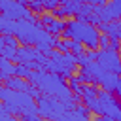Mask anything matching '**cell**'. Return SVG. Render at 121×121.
<instances>
[{
    "instance_id": "ffe728a7",
    "label": "cell",
    "mask_w": 121,
    "mask_h": 121,
    "mask_svg": "<svg viewBox=\"0 0 121 121\" xmlns=\"http://www.w3.org/2000/svg\"><path fill=\"white\" fill-rule=\"evenodd\" d=\"M0 121H15V115H13V112L8 108L6 102L0 104Z\"/></svg>"
},
{
    "instance_id": "d6986e66",
    "label": "cell",
    "mask_w": 121,
    "mask_h": 121,
    "mask_svg": "<svg viewBox=\"0 0 121 121\" xmlns=\"http://www.w3.org/2000/svg\"><path fill=\"white\" fill-rule=\"evenodd\" d=\"M68 40V45H70V51L78 57V55H83L85 53V45L81 43V42H78V40H72V38H66Z\"/></svg>"
},
{
    "instance_id": "ac0fdd59",
    "label": "cell",
    "mask_w": 121,
    "mask_h": 121,
    "mask_svg": "<svg viewBox=\"0 0 121 121\" xmlns=\"http://www.w3.org/2000/svg\"><path fill=\"white\" fill-rule=\"evenodd\" d=\"M13 25H15L13 19H9L6 15L0 17V32L2 34H13Z\"/></svg>"
},
{
    "instance_id": "603a6c76",
    "label": "cell",
    "mask_w": 121,
    "mask_h": 121,
    "mask_svg": "<svg viewBox=\"0 0 121 121\" xmlns=\"http://www.w3.org/2000/svg\"><path fill=\"white\" fill-rule=\"evenodd\" d=\"M83 2H89V4H95V6H102V4H106L108 0H83Z\"/></svg>"
},
{
    "instance_id": "7402d4cb",
    "label": "cell",
    "mask_w": 121,
    "mask_h": 121,
    "mask_svg": "<svg viewBox=\"0 0 121 121\" xmlns=\"http://www.w3.org/2000/svg\"><path fill=\"white\" fill-rule=\"evenodd\" d=\"M106 47H110V36L106 32H102L100 34V49H106Z\"/></svg>"
},
{
    "instance_id": "8fae6325",
    "label": "cell",
    "mask_w": 121,
    "mask_h": 121,
    "mask_svg": "<svg viewBox=\"0 0 121 121\" xmlns=\"http://www.w3.org/2000/svg\"><path fill=\"white\" fill-rule=\"evenodd\" d=\"M95 11H96L100 23L121 19V0H108L102 6H95Z\"/></svg>"
},
{
    "instance_id": "7c38bea8",
    "label": "cell",
    "mask_w": 121,
    "mask_h": 121,
    "mask_svg": "<svg viewBox=\"0 0 121 121\" xmlns=\"http://www.w3.org/2000/svg\"><path fill=\"white\" fill-rule=\"evenodd\" d=\"M19 43H21V42H19L13 34H2V36H0V55L13 60L15 53H17V49H19Z\"/></svg>"
},
{
    "instance_id": "2e32d148",
    "label": "cell",
    "mask_w": 121,
    "mask_h": 121,
    "mask_svg": "<svg viewBox=\"0 0 121 121\" xmlns=\"http://www.w3.org/2000/svg\"><path fill=\"white\" fill-rule=\"evenodd\" d=\"M15 66H17V64H13L11 59L2 57V59H0V79L4 81V79H8L9 76H13V74H15Z\"/></svg>"
},
{
    "instance_id": "8992f818",
    "label": "cell",
    "mask_w": 121,
    "mask_h": 121,
    "mask_svg": "<svg viewBox=\"0 0 121 121\" xmlns=\"http://www.w3.org/2000/svg\"><path fill=\"white\" fill-rule=\"evenodd\" d=\"M78 66V57L72 53V51H53L51 57H47V62H45V70L49 72H55V74H60L62 78H72L74 70Z\"/></svg>"
},
{
    "instance_id": "cb8c5ba5",
    "label": "cell",
    "mask_w": 121,
    "mask_h": 121,
    "mask_svg": "<svg viewBox=\"0 0 121 121\" xmlns=\"http://www.w3.org/2000/svg\"><path fill=\"white\" fill-rule=\"evenodd\" d=\"M119 100H121V98H119Z\"/></svg>"
},
{
    "instance_id": "5bb4252c",
    "label": "cell",
    "mask_w": 121,
    "mask_h": 121,
    "mask_svg": "<svg viewBox=\"0 0 121 121\" xmlns=\"http://www.w3.org/2000/svg\"><path fill=\"white\" fill-rule=\"evenodd\" d=\"M4 85L9 87V89H15V91H26V93H28V89L32 87V81L26 79V78H23V76L13 74V76H9L8 79H4Z\"/></svg>"
},
{
    "instance_id": "4fadbf2b",
    "label": "cell",
    "mask_w": 121,
    "mask_h": 121,
    "mask_svg": "<svg viewBox=\"0 0 121 121\" xmlns=\"http://www.w3.org/2000/svg\"><path fill=\"white\" fill-rule=\"evenodd\" d=\"M119 79H121V76H119V74H113V72H106V70H104V72L96 78V85H98L100 89H104V91L115 93Z\"/></svg>"
},
{
    "instance_id": "e0dca14e",
    "label": "cell",
    "mask_w": 121,
    "mask_h": 121,
    "mask_svg": "<svg viewBox=\"0 0 121 121\" xmlns=\"http://www.w3.org/2000/svg\"><path fill=\"white\" fill-rule=\"evenodd\" d=\"M53 36H62V32H64V28H66V23L60 19V17H55L47 26H45Z\"/></svg>"
},
{
    "instance_id": "ba28073f",
    "label": "cell",
    "mask_w": 121,
    "mask_h": 121,
    "mask_svg": "<svg viewBox=\"0 0 121 121\" xmlns=\"http://www.w3.org/2000/svg\"><path fill=\"white\" fill-rule=\"evenodd\" d=\"M15 62H23V64H28L32 66L34 70H45V62H47V57L38 49V47H30V45H19L15 57H13Z\"/></svg>"
},
{
    "instance_id": "9c48e42d",
    "label": "cell",
    "mask_w": 121,
    "mask_h": 121,
    "mask_svg": "<svg viewBox=\"0 0 121 121\" xmlns=\"http://www.w3.org/2000/svg\"><path fill=\"white\" fill-rule=\"evenodd\" d=\"M0 11L2 15L13 19V21H19V19H32L34 13L32 9L23 4L21 0H0Z\"/></svg>"
},
{
    "instance_id": "9a60e30c",
    "label": "cell",
    "mask_w": 121,
    "mask_h": 121,
    "mask_svg": "<svg viewBox=\"0 0 121 121\" xmlns=\"http://www.w3.org/2000/svg\"><path fill=\"white\" fill-rule=\"evenodd\" d=\"M98 28H100V32H106L110 38L121 40V19H113V21H108V23H100Z\"/></svg>"
},
{
    "instance_id": "44dd1931",
    "label": "cell",
    "mask_w": 121,
    "mask_h": 121,
    "mask_svg": "<svg viewBox=\"0 0 121 121\" xmlns=\"http://www.w3.org/2000/svg\"><path fill=\"white\" fill-rule=\"evenodd\" d=\"M32 66H28V64H23V62H17V66H15V74L17 76H23V78H26L28 79V76L32 74Z\"/></svg>"
},
{
    "instance_id": "52a82bcc",
    "label": "cell",
    "mask_w": 121,
    "mask_h": 121,
    "mask_svg": "<svg viewBox=\"0 0 121 121\" xmlns=\"http://www.w3.org/2000/svg\"><path fill=\"white\" fill-rule=\"evenodd\" d=\"M74 108V102H64L57 96L51 95H42L38 98V113L42 117H49V119H64V113Z\"/></svg>"
},
{
    "instance_id": "3957f363",
    "label": "cell",
    "mask_w": 121,
    "mask_h": 121,
    "mask_svg": "<svg viewBox=\"0 0 121 121\" xmlns=\"http://www.w3.org/2000/svg\"><path fill=\"white\" fill-rule=\"evenodd\" d=\"M100 28L93 23L81 21V19H70L66 21V28L62 32V38H72L81 42L87 49H98L100 47Z\"/></svg>"
},
{
    "instance_id": "277c9868",
    "label": "cell",
    "mask_w": 121,
    "mask_h": 121,
    "mask_svg": "<svg viewBox=\"0 0 121 121\" xmlns=\"http://www.w3.org/2000/svg\"><path fill=\"white\" fill-rule=\"evenodd\" d=\"M0 100L8 104V108L13 112L15 117H21L25 113H38V100L26 91H15V89L2 85Z\"/></svg>"
},
{
    "instance_id": "30bf717a",
    "label": "cell",
    "mask_w": 121,
    "mask_h": 121,
    "mask_svg": "<svg viewBox=\"0 0 121 121\" xmlns=\"http://www.w3.org/2000/svg\"><path fill=\"white\" fill-rule=\"evenodd\" d=\"M96 60L102 66V70L113 72V74H119L121 76V51L119 49H112V47L100 49Z\"/></svg>"
},
{
    "instance_id": "5b68a950",
    "label": "cell",
    "mask_w": 121,
    "mask_h": 121,
    "mask_svg": "<svg viewBox=\"0 0 121 121\" xmlns=\"http://www.w3.org/2000/svg\"><path fill=\"white\" fill-rule=\"evenodd\" d=\"M91 113H95L96 117H104V119H119L121 121V100L115 93L104 91L100 89L98 96L89 98L83 102Z\"/></svg>"
},
{
    "instance_id": "6da1fadb",
    "label": "cell",
    "mask_w": 121,
    "mask_h": 121,
    "mask_svg": "<svg viewBox=\"0 0 121 121\" xmlns=\"http://www.w3.org/2000/svg\"><path fill=\"white\" fill-rule=\"evenodd\" d=\"M28 79L36 87H40L45 95L57 96V98H60L64 102H74V91L64 81L66 78H62L60 74H55V72H49V70L42 68V70H32V74L28 76Z\"/></svg>"
},
{
    "instance_id": "7a4b0ae2",
    "label": "cell",
    "mask_w": 121,
    "mask_h": 121,
    "mask_svg": "<svg viewBox=\"0 0 121 121\" xmlns=\"http://www.w3.org/2000/svg\"><path fill=\"white\" fill-rule=\"evenodd\" d=\"M13 36L23 45H38L42 42H49V43L55 45V40L59 38V36H53L45 26H42L36 17L15 21V25H13Z\"/></svg>"
}]
</instances>
